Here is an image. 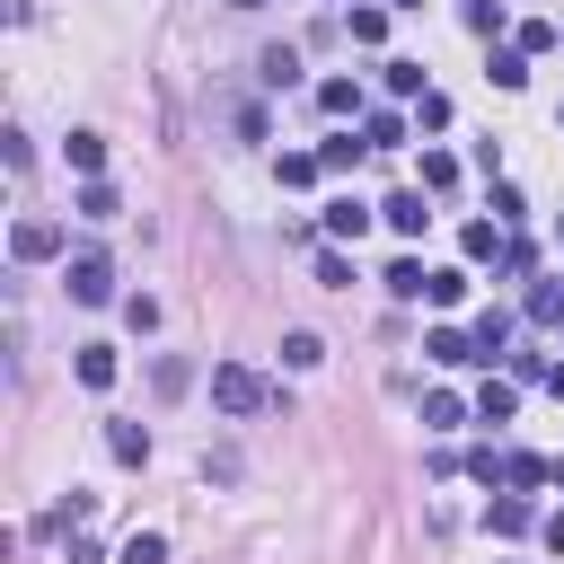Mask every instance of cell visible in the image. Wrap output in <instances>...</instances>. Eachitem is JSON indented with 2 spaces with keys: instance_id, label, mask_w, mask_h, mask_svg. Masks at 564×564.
<instances>
[{
  "instance_id": "cell-1",
  "label": "cell",
  "mask_w": 564,
  "mask_h": 564,
  "mask_svg": "<svg viewBox=\"0 0 564 564\" xmlns=\"http://www.w3.org/2000/svg\"><path fill=\"white\" fill-rule=\"evenodd\" d=\"M212 405H220V414H264L273 388H264L247 361H212Z\"/></svg>"
},
{
  "instance_id": "cell-2",
  "label": "cell",
  "mask_w": 564,
  "mask_h": 564,
  "mask_svg": "<svg viewBox=\"0 0 564 564\" xmlns=\"http://www.w3.org/2000/svg\"><path fill=\"white\" fill-rule=\"evenodd\" d=\"M70 300H88V308H97V300H115V264H106L97 247H88V256H70Z\"/></svg>"
},
{
  "instance_id": "cell-3",
  "label": "cell",
  "mask_w": 564,
  "mask_h": 564,
  "mask_svg": "<svg viewBox=\"0 0 564 564\" xmlns=\"http://www.w3.org/2000/svg\"><path fill=\"white\" fill-rule=\"evenodd\" d=\"M9 256H18V264H44V256H62V229H53V220H18V229H9Z\"/></svg>"
},
{
  "instance_id": "cell-4",
  "label": "cell",
  "mask_w": 564,
  "mask_h": 564,
  "mask_svg": "<svg viewBox=\"0 0 564 564\" xmlns=\"http://www.w3.org/2000/svg\"><path fill=\"white\" fill-rule=\"evenodd\" d=\"M423 352H432L441 370H458V361H485V352H476V335H458V326H432V335H423Z\"/></svg>"
},
{
  "instance_id": "cell-5",
  "label": "cell",
  "mask_w": 564,
  "mask_h": 564,
  "mask_svg": "<svg viewBox=\"0 0 564 564\" xmlns=\"http://www.w3.org/2000/svg\"><path fill=\"white\" fill-rule=\"evenodd\" d=\"M379 212H388V229H397V238H423V229H432V212H423V194H388Z\"/></svg>"
},
{
  "instance_id": "cell-6",
  "label": "cell",
  "mask_w": 564,
  "mask_h": 564,
  "mask_svg": "<svg viewBox=\"0 0 564 564\" xmlns=\"http://www.w3.org/2000/svg\"><path fill=\"white\" fill-rule=\"evenodd\" d=\"M546 476H555L546 458H529V449H502V485H511V494H529V485H546Z\"/></svg>"
},
{
  "instance_id": "cell-7",
  "label": "cell",
  "mask_w": 564,
  "mask_h": 564,
  "mask_svg": "<svg viewBox=\"0 0 564 564\" xmlns=\"http://www.w3.org/2000/svg\"><path fill=\"white\" fill-rule=\"evenodd\" d=\"M361 229H370V203H352V194L326 203V238H361Z\"/></svg>"
},
{
  "instance_id": "cell-8",
  "label": "cell",
  "mask_w": 564,
  "mask_h": 564,
  "mask_svg": "<svg viewBox=\"0 0 564 564\" xmlns=\"http://www.w3.org/2000/svg\"><path fill=\"white\" fill-rule=\"evenodd\" d=\"M502 344H511V308H476V352L494 361Z\"/></svg>"
},
{
  "instance_id": "cell-9",
  "label": "cell",
  "mask_w": 564,
  "mask_h": 564,
  "mask_svg": "<svg viewBox=\"0 0 564 564\" xmlns=\"http://www.w3.org/2000/svg\"><path fill=\"white\" fill-rule=\"evenodd\" d=\"M106 449H115L123 467H141V458H150V432H141V423H106Z\"/></svg>"
},
{
  "instance_id": "cell-10",
  "label": "cell",
  "mask_w": 564,
  "mask_h": 564,
  "mask_svg": "<svg viewBox=\"0 0 564 564\" xmlns=\"http://www.w3.org/2000/svg\"><path fill=\"white\" fill-rule=\"evenodd\" d=\"M485 520H494V538H520V529H529L538 511H529V494H502V502H494Z\"/></svg>"
},
{
  "instance_id": "cell-11",
  "label": "cell",
  "mask_w": 564,
  "mask_h": 564,
  "mask_svg": "<svg viewBox=\"0 0 564 564\" xmlns=\"http://www.w3.org/2000/svg\"><path fill=\"white\" fill-rule=\"evenodd\" d=\"M115 212H123V203H115V185H106V176H88V185H79V220H115Z\"/></svg>"
},
{
  "instance_id": "cell-12",
  "label": "cell",
  "mask_w": 564,
  "mask_h": 564,
  "mask_svg": "<svg viewBox=\"0 0 564 564\" xmlns=\"http://www.w3.org/2000/svg\"><path fill=\"white\" fill-rule=\"evenodd\" d=\"M458 247H467V256H476V264H485V256H502V247H511V238H502V220H467V238H458Z\"/></svg>"
},
{
  "instance_id": "cell-13",
  "label": "cell",
  "mask_w": 564,
  "mask_h": 564,
  "mask_svg": "<svg viewBox=\"0 0 564 564\" xmlns=\"http://www.w3.org/2000/svg\"><path fill=\"white\" fill-rule=\"evenodd\" d=\"M317 361H326V344H317L308 326H300V335H282V370H317Z\"/></svg>"
},
{
  "instance_id": "cell-14",
  "label": "cell",
  "mask_w": 564,
  "mask_h": 564,
  "mask_svg": "<svg viewBox=\"0 0 564 564\" xmlns=\"http://www.w3.org/2000/svg\"><path fill=\"white\" fill-rule=\"evenodd\" d=\"M79 388H115V352L106 344H79Z\"/></svg>"
},
{
  "instance_id": "cell-15",
  "label": "cell",
  "mask_w": 564,
  "mask_h": 564,
  "mask_svg": "<svg viewBox=\"0 0 564 564\" xmlns=\"http://www.w3.org/2000/svg\"><path fill=\"white\" fill-rule=\"evenodd\" d=\"M115 564H167V538H159V529H132V538H123V555H115Z\"/></svg>"
},
{
  "instance_id": "cell-16",
  "label": "cell",
  "mask_w": 564,
  "mask_h": 564,
  "mask_svg": "<svg viewBox=\"0 0 564 564\" xmlns=\"http://www.w3.org/2000/svg\"><path fill=\"white\" fill-rule=\"evenodd\" d=\"M256 70H264V88H291V79H300V53H291V44H273Z\"/></svg>"
},
{
  "instance_id": "cell-17",
  "label": "cell",
  "mask_w": 564,
  "mask_h": 564,
  "mask_svg": "<svg viewBox=\"0 0 564 564\" xmlns=\"http://www.w3.org/2000/svg\"><path fill=\"white\" fill-rule=\"evenodd\" d=\"M361 141H370V150H397V141H405V115H361Z\"/></svg>"
},
{
  "instance_id": "cell-18",
  "label": "cell",
  "mask_w": 564,
  "mask_h": 564,
  "mask_svg": "<svg viewBox=\"0 0 564 564\" xmlns=\"http://www.w3.org/2000/svg\"><path fill=\"white\" fill-rule=\"evenodd\" d=\"M70 167L97 176V167H106V132H70Z\"/></svg>"
},
{
  "instance_id": "cell-19",
  "label": "cell",
  "mask_w": 564,
  "mask_h": 564,
  "mask_svg": "<svg viewBox=\"0 0 564 564\" xmlns=\"http://www.w3.org/2000/svg\"><path fill=\"white\" fill-rule=\"evenodd\" d=\"M458 185V159L449 150H423V194H449Z\"/></svg>"
},
{
  "instance_id": "cell-20",
  "label": "cell",
  "mask_w": 564,
  "mask_h": 564,
  "mask_svg": "<svg viewBox=\"0 0 564 564\" xmlns=\"http://www.w3.org/2000/svg\"><path fill=\"white\" fill-rule=\"evenodd\" d=\"M423 282H432V273H423L414 256H397V264H388V291H397V300H423Z\"/></svg>"
},
{
  "instance_id": "cell-21",
  "label": "cell",
  "mask_w": 564,
  "mask_h": 564,
  "mask_svg": "<svg viewBox=\"0 0 564 564\" xmlns=\"http://www.w3.org/2000/svg\"><path fill=\"white\" fill-rule=\"evenodd\" d=\"M555 44H564L555 18H529V26H520V53H555Z\"/></svg>"
},
{
  "instance_id": "cell-22",
  "label": "cell",
  "mask_w": 564,
  "mask_h": 564,
  "mask_svg": "<svg viewBox=\"0 0 564 564\" xmlns=\"http://www.w3.org/2000/svg\"><path fill=\"white\" fill-rule=\"evenodd\" d=\"M379 79H388L397 97H423V62H379Z\"/></svg>"
},
{
  "instance_id": "cell-23",
  "label": "cell",
  "mask_w": 564,
  "mask_h": 564,
  "mask_svg": "<svg viewBox=\"0 0 564 564\" xmlns=\"http://www.w3.org/2000/svg\"><path fill=\"white\" fill-rule=\"evenodd\" d=\"M317 106H326V115H361V88H352V79H326Z\"/></svg>"
},
{
  "instance_id": "cell-24",
  "label": "cell",
  "mask_w": 564,
  "mask_h": 564,
  "mask_svg": "<svg viewBox=\"0 0 564 564\" xmlns=\"http://www.w3.org/2000/svg\"><path fill=\"white\" fill-rule=\"evenodd\" d=\"M317 167H326L317 150H282V185H317Z\"/></svg>"
},
{
  "instance_id": "cell-25",
  "label": "cell",
  "mask_w": 564,
  "mask_h": 564,
  "mask_svg": "<svg viewBox=\"0 0 564 564\" xmlns=\"http://www.w3.org/2000/svg\"><path fill=\"white\" fill-rule=\"evenodd\" d=\"M423 300H432V308H458V300H467V273H432Z\"/></svg>"
},
{
  "instance_id": "cell-26",
  "label": "cell",
  "mask_w": 564,
  "mask_h": 564,
  "mask_svg": "<svg viewBox=\"0 0 564 564\" xmlns=\"http://www.w3.org/2000/svg\"><path fill=\"white\" fill-rule=\"evenodd\" d=\"M423 423H432V432H449V423H467V405L441 388V397H423Z\"/></svg>"
},
{
  "instance_id": "cell-27",
  "label": "cell",
  "mask_w": 564,
  "mask_h": 564,
  "mask_svg": "<svg viewBox=\"0 0 564 564\" xmlns=\"http://www.w3.org/2000/svg\"><path fill=\"white\" fill-rule=\"evenodd\" d=\"M529 317L555 326V317H564V282H538V291H529Z\"/></svg>"
},
{
  "instance_id": "cell-28",
  "label": "cell",
  "mask_w": 564,
  "mask_h": 564,
  "mask_svg": "<svg viewBox=\"0 0 564 564\" xmlns=\"http://www.w3.org/2000/svg\"><path fill=\"white\" fill-rule=\"evenodd\" d=\"M520 79H529V53H520V44H511V53H494V88H520Z\"/></svg>"
},
{
  "instance_id": "cell-29",
  "label": "cell",
  "mask_w": 564,
  "mask_h": 564,
  "mask_svg": "<svg viewBox=\"0 0 564 564\" xmlns=\"http://www.w3.org/2000/svg\"><path fill=\"white\" fill-rule=\"evenodd\" d=\"M414 123H423V132H441V123H449V97H441V88H423V97H414Z\"/></svg>"
},
{
  "instance_id": "cell-30",
  "label": "cell",
  "mask_w": 564,
  "mask_h": 564,
  "mask_svg": "<svg viewBox=\"0 0 564 564\" xmlns=\"http://www.w3.org/2000/svg\"><path fill=\"white\" fill-rule=\"evenodd\" d=\"M123 326H132V335H150V326H159V300H150V291H132V300H123Z\"/></svg>"
},
{
  "instance_id": "cell-31",
  "label": "cell",
  "mask_w": 564,
  "mask_h": 564,
  "mask_svg": "<svg viewBox=\"0 0 564 564\" xmlns=\"http://www.w3.org/2000/svg\"><path fill=\"white\" fill-rule=\"evenodd\" d=\"M150 379H159V397H185V379H194V370H185L176 352H159V370H150Z\"/></svg>"
},
{
  "instance_id": "cell-32",
  "label": "cell",
  "mask_w": 564,
  "mask_h": 564,
  "mask_svg": "<svg viewBox=\"0 0 564 564\" xmlns=\"http://www.w3.org/2000/svg\"><path fill=\"white\" fill-rule=\"evenodd\" d=\"M476 414H485V423H511V388H502V379H485V397H476Z\"/></svg>"
},
{
  "instance_id": "cell-33",
  "label": "cell",
  "mask_w": 564,
  "mask_h": 564,
  "mask_svg": "<svg viewBox=\"0 0 564 564\" xmlns=\"http://www.w3.org/2000/svg\"><path fill=\"white\" fill-rule=\"evenodd\" d=\"M388 35V9H352V44H379Z\"/></svg>"
},
{
  "instance_id": "cell-34",
  "label": "cell",
  "mask_w": 564,
  "mask_h": 564,
  "mask_svg": "<svg viewBox=\"0 0 564 564\" xmlns=\"http://www.w3.org/2000/svg\"><path fill=\"white\" fill-rule=\"evenodd\" d=\"M361 150H370V141H352V132H335V141H326V150H317V159H326V167H352V159H361Z\"/></svg>"
},
{
  "instance_id": "cell-35",
  "label": "cell",
  "mask_w": 564,
  "mask_h": 564,
  "mask_svg": "<svg viewBox=\"0 0 564 564\" xmlns=\"http://www.w3.org/2000/svg\"><path fill=\"white\" fill-rule=\"evenodd\" d=\"M317 282H326V291H344V282H352V264H344L335 247H317Z\"/></svg>"
},
{
  "instance_id": "cell-36",
  "label": "cell",
  "mask_w": 564,
  "mask_h": 564,
  "mask_svg": "<svg viewBox=\"0 0 564 564\" xmlns=\"http://www.w3.org/2000/svg\"><path fill=\"white\" fill-rule=\"evenodd\" d=\"M546 546H555V555H564V511H555V520H546Z\"/></svg>"
},
{
  "instance_id": "cell-37",
  "label": "cell",
  "mask_w": 564,
  "mask_h": 564,
  "mask_svg": "<svg viewBox=\"0 0 564 564\" xmlns=\"http://www.w3.org/2000/svg\"><path fill=\"white\" fill-rule=\"evenodd\" d=\"M546 388H555V397H564V361H555V370H546Z\"/></svg>"
},
{
  "instance_id": "cell-38",
  "label": "cell",
  "mask_w": 564,
  "mask_h": 564,
  "mask_svg": "<svg viewBox=\"0 0 564 564\" xmlns=\"http://www.w3.org/2000/svg\"><path fill=\"white\" fill-rule=\"evenodd\" d=\"M388 9H423V0H388Z\"/></svg>"
},
{
  "instance_id": "cell-39",
  "label": "cell",
  "mask_w": 564,
  "mask_h": 564,
  "mask_svg": "<svg viewBox=\"0 0 564 564\" xmlns=\"http://www.w3.org/2000/svg\"><path fill=\"white\" fill-rule=\"evenodd\" d=\"M229 9H264V0H229Z\"/></svg>"
},
{
  "instance_id": "cell-40",
  "label": "cell",
  "mask_w": 564,
  "mask_h": 564,
  "mask_svg": "<svg viewBox=\"0 0 564 564\" xmlns=\"http://www.w3.org/2000/svg\"><path fill=\"white\" fill-rule=\"evenodd\" d=\"M555 485H564V458H555Z\"/></svg>"
}]
</instances>
